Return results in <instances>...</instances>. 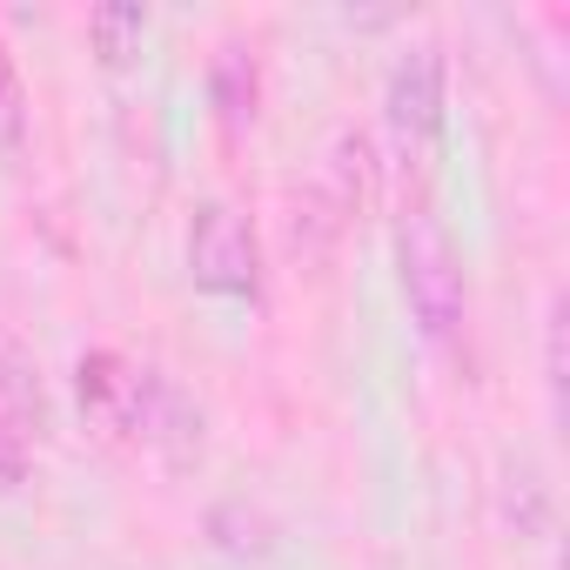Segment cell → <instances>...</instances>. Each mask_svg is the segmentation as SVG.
I'll return each mask as SVG.
<instances>
[{
  "label": "cell",
  "mask_w": 570,
  "mask_h": 570,
  "mask_svg": "<svg viewBox=\"0 0 570 570\" xmlns=\"http://www.w3.org/2000/svg\"><path fill=\"white\" fill-rule=\"evenodd\" d=\"M75 403L81 416L115 436V443H148L161 463L188 470L202 456V410L155 370V363H135L121 350H81L75 356Z\"/></svg>",
  "instance_id": "cell-1"
},
{
  "label": "cell",
  "mask_w": 570,
  "mask_h": 570,
  "mask_svg": "<svg viewBox=\"0 0 570 570\" xmlns=\"http://www.w3.org/2000/svg\"><path fill=\"white\" fill-rule=\"evenodd\" d=\"M396 282H403V303L416 316V330L430 343H456L470 323V275L463 255L443 228V215L416 195L396 208Z\"/></svg>",
  "instance_id": "cell-2"
},
{
  "label": "cell",
  "mask_w": 570,
  "mask_h": 570,
  "mask_svg": "<svg viewBox=\"0 0 570 570\" xmlns=\"http://www.w3.org/2000/svg\"><path fill=\"white\" fill-rule=\"evenodd\" d=\"M370 188H376V155H370V135L363 128H336L316 175L296 188V255L309 262H330L336 242L350 235V222L370 208Z\"/></svg>",
  "instance_id": "cell-3"
},
{
  "label": "cell",
  "mask_w": 570,
  "mask_h": 570,
  "mask_svg": "<svg viewBox=\"0 0 570 570\" xmlns=\"http://www.w3.org/2000/svg\"><path fill=\"white\" fill-rule=\"evenodd\" d=\"M443 108H450V61L436 41H410L383 81V121L403 175H430V155L443 141Z\"/></svg>",
  "instance_id": "cell-4"
},
{
  "label": "cell",
  "mask_w": 570,
  "mask_h": 570,
  "mask_svg": "<svg viewBox=\"0 0 570 570\" xmlns=\"http://www.w3.org/2000/svg\"><path fill=\"white\" fill-rule=\"evenodd\" d=\"M188 282L228 303H255L262 296V235L255 215L235 202H202L188 222Z\"/></svg>",
  "instance_id": "cell-5"
},
{
  "label": "cell",
  "mask_w": 570,
  "mask_h": 570,
  "mask_svg": "<svg viewBox=\"0 0 570 570\" xmlns=\"http://www.w3.org/2000/svg\"><path fill=\"white\" fill-rule=\"evenodd\" d=\"M0 430H8L14 443H28V450L55 430V403H48L41 356L14 330H0Z\"/></svg>",
  "instance_id": "cell-6"
},
{
  "label": "cell",
  "mask_w": 570,
  "mask_h": 570,
  "mask_svg": "<svg viewBox=\"0 0 570 570\" xmlns=\"http://www.w3.org/2000/svg\"><path fill=\"white\" fill-rule=\"evenodd\" d=\"M208 101H215L222 128H248V121H255V101H262V68H255V48L228 41V48L208 61Z\"/></svg>",
  "instance_id": "cell-7"
},
{
  "label": "cell",
  "mask_w": 570,
  "mask_h": 570,
  "mask_svg": "<svg viewBox=\"0 0 570 570\" xmlns=\"http://www.w3.org/2000/svg\"><path fill=\"white\" fill-rule=\"evenodd\" d=\"M88 41H95V55L101 61H128V55H141V41H148V8H128V0H108V8H95L88 14Z\"/></svg>",
  "instance_id": "cell-8"
},
{
  "label": "cell",
  "mask_w": 570,
  "mask_h": 570,
  "mask_svg": "<svg viewBox=\"0 0 570 570\" xmlns=\"http://www.w3.org/2000/svg\"><path fill=\"white\" fill-rule=\"evenodd\" d=\"M28 141V81H21V61H14V48L0 41V148H21Z\"/></svg>",
  "instance_id": "cell-9"
},
{
  "label": "cell",
  "mask_w": 570,
  "mask_h": 570,
  "mask_svg": "<svg viewBox=\"0 0 570 570\" xmlns=\"http://www.w3.org/2000/svg\"><path fill=\"white\" fill-rule=\"evenodd\" d=\"M563 330H570L563 296H550V309H543V396H550L557 423H563Z\"/></svg>",
  "instance_id": "cell-10"
},
{
  "label": "cell",
  "mask_w": 570,
  "mask_h": 570,
  "mask_svg": "<svg viewBox=\"0 0 570 570\" xmlns=\"http://www.w3.org/2000/svg\"><path fill=\"white\" fill-rule=\"evenodd\" d=\"M28 476V443H14L8 430H0V490H14Z\"/></svg>",
  "instance_id": "cell-11"
}]
</instances>
